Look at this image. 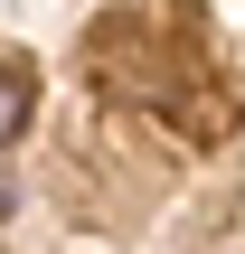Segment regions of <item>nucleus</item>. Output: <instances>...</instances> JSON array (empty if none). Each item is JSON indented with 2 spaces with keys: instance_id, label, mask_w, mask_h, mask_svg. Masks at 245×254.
I'll use <instances>...</instances> for the list:
<instances>
[{
  "instance_id": "f257e3e1",
  "label": "nucleus",
  "mask_w": 245,
  "mask_h": 254,
  "mask_svg": "<svg viewBox=\"0 0 245 254\" xmlns=\"http://www.w3.org/2000/svg\"><path fill=\"white\" fill-rule=\"evenodd\" d=\"M28 104H38V85H28L19 66H0V141H9V132L28 123Z\"/></svg>"
}]
</instances>
